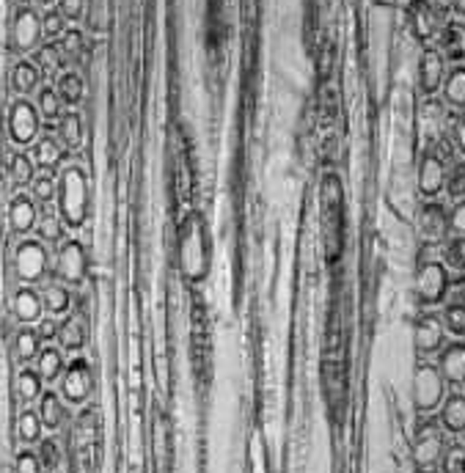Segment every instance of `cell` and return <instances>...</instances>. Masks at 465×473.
<instances>
[{
  "instance_id": "83f0119b",
  "label": "cell",
  "mask_w": 465,
  "mask_h": 473,
  "mask_svg": "<svg viewBox=\"0 0 465 473\" xmlns=\"http://www.w3.org/2000/svg\"><path fill=\"white\" fill-rule=\"evenodd\" d=\"M39 352H42V339H39L36 328H33V325H23V328L14 333V339H12V355H14V361L25 366V364H31V361L39 358Z\"/></svg>"
},
{
  "instance_id": "d6986e66",
  "label": "cell",
  "mask_w": 465,
  "mask_h": 473,
  "mask_svg": "<svg viewBox=\"0 0 465 473\" xmlns=\"http://www.w3.org/2000/svg\"><path fill=\"white\" fill-rule=\"evenodd\" d=\"M446 173H449V168H446L443 157L438 152H427L419 162V190H422V196H427V199L441 196L443 188H446Z\"/></svg>"
},
{
  "instance_id": "f546056e",
  "label": "cell",
  "mask_w": 465,
  "mask_h": 473,
  "mask_svg": "<svg viewBox=\"0 0 465 473\" xmlns=\"http://www.w3.org/2000/svg\"><path fill=\"white\" fill-rule=\"evenodd\" d=\"M441 94L451 110H460V113L465 110V67L462 64H454L451 70H446Z\"/></svg>"
},
{
  "instance_id": "d4e9b609",
  "label": "cell",
  "mask_w": 465,
  "mask_h": 473,
  "mask_svg": "<svg viewBox=\"0 0 465 473\" xmlns=\"http://www.w3.org/2000/svg\"><path fill=\"white\" fill-rule=\"evenodd\" d=\"M42 301H44V314L50 317H67L72 309V289L61 281H47L42 289Z\"/></svg>"
},
{
  "instance_id": "f35d334b",
  "label": "cell",
  "mask_w": 465,
  "mask_h": 473,
  "mask_svg": "<svg viewBox=\"0 0 465 473\" xmlns=\"http://www.w3.org/2000/svg\"><path fill=\"white\" fill-rule=\"evenodd\" d=\"M55 91L61 94V99H64L67 105H78V102L86 97V80H83L80 72L67 70L61 78L55 80Z\"/></svg>"
},
{
  "instance_id": "7402d4cb",
  "label": "cell",
  "mask_w": 465,
  "mask_h": 473,
  "mask_svg": "<svg viewBox=\"0 0 465 473\" xmlns=\"http://www.w3.org/2000/svg\"><path fill=\"white\" fill-rule=\"evenodd\" d=\"M438 369H441L446 385H465V344L462 341L443 344Z\"/></svg>"
},
{
  "instance_id": "277c9868",
  "label": "cell",
  "mask_w": 465,
  "mask_h": 473,
  "mask_svg": "<svg viewBox=\"0 0 465 473\" xmlns=\"http://www.w3.org/2000/svg\"><path fill=\"white\" fill-rule=\"evenodd\" d=\"M180 264L188 281H201L207 275L209 254L204 243V223L199 215H188L180 228Z\"/></svg>"
},
{
  "instance_id": "603a6c76",
  "label": "cell",
  "mask_w": 465,
  "mask_h": 473,
  "mask_svg": "<svg viewBox=\"0 0 465 473\" xmlns=\"http://www.w3.org/2000/svg\"><path fill=\"white\" fill-rule=\"evenodd\" d=\"M438 424L449 435H462L465 432V394L451 391V394L443 396V402L438 407Z\"/></svg>"
},
{
  "instance_id": "6da1fadb",
  "label": "cell",
  "mask_w": 465,
  "mask_h": 473,
  "mask_svg": "<svg viewBox=\"0 0 465 473\" xmlns=\"http://www.w3.org/2000/svg\"><path fill=\"white\" fill-rule=\"evenodd\" d=\"M58 212H61L64 223L70 228H80L91 209V188H88V173L80 165H67L58 176Z\"/></svg>"
},
{
  "instance_id": "44dd1931",
  "label": "cell",
  "mask_w": 465,
  "mask_h": 473,
  "mask_svg": "<svg viewBox=\"0 0 465 473\" xmlns=\"http://www.w3.org/2000/svg\"><path fill=\"white\" fill-rule=\"evenodd\" d=\"M28 154H31V160H33L36 168L52 173L58 165L67 160V146L58 141V135H39Z\"/></svg>"
},
{
  "instance_id": "7dc6e473",
  "label": "cell",
  "mask_w": 465,
  "mask_h": 473,
  "mask_svg": "<svg viewBox=\"0 0 465 473\" xmlns=\"http://www.w3.org/2000/svg\"><path fill=\"white\" fill-rule=\"evenodd\" d=\"M446 133H449L451 146L465 157V113H451V116H449Z\"/></svg>"
},
{
  "instance_id": "74e56055",
  "label": "cell",
  "mask_w": 465,
  "mask_h": 473,
  "mask_svg": "<svg viewBox=\"0 0 465 473\" xmlns=\"http://www.w3.org/2000/svg\"><path fill=\"white\" fill-rule=\"evenodd\" d=\"M42 432H44V424H42L39 410H23L17 416V438L25 446H36L42 441Z\"/></svg>"
},
{
  "instance_id": "e0dca14e",
  "label": "cell",
  "mask_w": 465,
  "mask_h": 473,
  "mask_svg": "<svg viewBox=\"0 0 465 473\" xmlns=\"http://www.w3.org/2000/svg\"><path fill=\"white\" fill-rule=\"evenodd\" d=\"M12 317L20 322V325H36L42 317H44V301H42V292L36 286H17L12 292Z\"/></svg>"
},
{
  "instance_id": "ab89813d",
  "label": "cell",
  "mask_w": 465,
  "mask_h": 473,
  "mask_svg": "<svg viewBox=\"0 0 465 473\" xmlns=\"http://www.w3.org/2000/svg\"><path fill=\"white\" fill-rule=\"evenodd\" d=\"M443 264L446 270L465 273V236H449L443 243Z\"/></svg>"
},
{
  "instance_id": "4fadbf2b",
  "label": "cell",
  "mask_w": 465,
  "mask_h": 473,
  "mask_svg": "<svg viewBox=\"0 0 465 473\" xmlns=\"http://www.w3.org/2000/svg\"><path fill=\"white\" fill-rule=\"evenodd\" d=\"M94 443H97V424H94V413L86 410L78 416L75 422V430H72V451H75V468L80 473L83 470H91L94 465Z\"/></svg>"
},
{
  "instance_id": "d590c367",
  "label": "cell",
  "mask_w": 465,
  "mask_h": 473,
  "mask_svg": "<svg viewBox=\"0 0 465 473\" xmlns=\"http://www.w3.org/2000/svg\"><path fill=\"white\" fill-rule=\"evenodd\" d=\"M14 394L23 404H33L44 394V380L36 369H23L14 380Z\"/></svg>"
},
{
  "instance_id": "816d5d0a",
  "label": "cell",
  "mask_w": 465,
  "mask_h": 473,
  "mask_svg": "<svg viewBox=\"0 0 465 473\" xmlns=\"http://www.w3.org/2000/svg\"><path fill=\"white\" fill-rule=\"evenodd\" d=\"M58 317H42L33 328H36V333H39V339L42 341H52V339H58Z\"/></svg>"
},
{
  "instance_id": "30bf717a",
  "label": "cell",
  "mask_w": 465,
  "mask_h": 473,
  "mask_svg": "<svg viewBox=\"0 0 465 473\" xmlns=\"http://www.w3.org/2000/svg\"><path fill=\"white\" fill-rule=\"evenodd\" d=\"M446 449V438H443V427L430 419V422H422L416 435H414V446H411V457H414V465L419 470H432L438 462H441V454Z\"/></svg>"
},
{
  "instance_id": "d6a6232c",
  "label": "cell",
  "mask_w": 465,
  "mask_h": 473,
  "mask_svg": "<svg viewBox=\"0 0 465 473\" xmlns=\"http://www.w3.org/2000/svg\"><path fill=\"white\" fill-rule=\"evenodd\" d=\"M67 223H64V218H61V212L58 209H44V212H39V220H36V236L42 243H47V246H61L64 243V228Z\"/></svg>"
},
{
  "instance_id": "ac0fdd59",
  "label": "cell",
  "mask_w": 465,
  "mask_h": 473,
  "mask_svg": "<svg viewBox=\"0 0 465 473\" xmlns=\"http://www.w3.org/2000/svg\"><path fill=\"white\" fill-rule=\"evenodd\" d=\"M91 328H88V314L78 306L75 311H70L61 325H58V344H61L64 352H80L88 344Z\"/></svg>"
},
{
  "instance_id": "9c48e42d",
  "label": "cell",
  "mask_w": 465,
  "mask_h": 473,
  "mask_svg": "<svg viewBox=\"0 0 465 473\" xmlns=\"http://www.w3.org/2000/svg\"><path fill=\"white\" fill-rule=\"evenodd\" d=\"M449 289H451V278H449L446 264H441V262H422L419 264L414 292H416V301L422 306L432 309V306L443 303Z\"/></svg>"
},
{
  "instance_id": "484cf974",
  "label": "cell",
  "mask_w": 465,
  "mask_h": 473,
  "mask_svg": "<svg viewBox=\"0 0 465 473\" xmlns=\"http://www.w3.org/2000/svg\"><path fill=\"white\" fill-rule=\"evenodd\" d=\"M33 180H36V165H33L31 154L14 152L6 157V182L12 190H25V188H31Z\"/></svg>"
},
{
  "instance_id": "f1b7e54d",
  "label": "cell",
  "mask_w": 465,
  "mask_h": 473,
  "mask_svg": "<svg viewBox=\"0 0 465 473\" xmlns=\"http://www.w3.org/2000/svg\"><path fill=\"white\" fill-rule=\"evenodd\" d=\"M33 64L39 67V72H42L44 78H55V80L70 70V64L64 61V55H61V50H58L55 42H44V44L33 52Z\"/></svg>"
},
{
  "instance_id": "e575fe53",
  "label": "cell",
  "mask_w": 465,
  "mask_h": 473,
  "mask_svg": "<svg viewBox=\"0 0 465 473\" xmlns=\"http://www.w3.org/2000/svg\"><path fill=\"white\" fill-rule=\"evenodd\" d=\"M67 102L61 99V94L55 91V86H42L36 91V110L42 118H47V122H55L58 125V118H61L67 110Z\"/></svg>"
},
{
  "instance_id": "ba28073f",
  "label": "cell",
  "mask_w": 465,
  "mask_h": 473,
  "mask_svg": "<svg viewBox=\"0 0 465 473\" xmlns=\"http://www.w3.org/2000/svg\"><path fill=\"white\" fill-rule=\"evenodd\" d=\"M414 407L419 413H435L446 396V380L435 364H419L414 372V385H411Z\"/></svg>"
},
{
  "instance_id": "8d00e7d4",
  "label": "cell",
  "mask_w": 465,
  "mask_h": 473,
  "mask_svg": "<svg viewBox=\"0 0 465 473\" xmlns=\"http://www.w3.org/2000/svg\"><path fill=\"white\" fill-rule=\"evenodd\" d=\"M58 50H61L64 55V61L72 67V64H80L83 61V55H86V33L80 28H67V33L55 42Z\"/></svg>"
},
{
  "instance_id": "4316f807",
  "label": "cell",
  "mask_w": 465,
  "mask_h": 473,
  "mask_svg": "<svg viewBox=\"0 0 465 473\" xmlns=\"http://www.w3.org/2000/svg\"><path fill=\"white\" fill-rule=\"evenodd\" d=\"M58 141L67 146V152H75L86 144V118L75 110L58 118Z\"/></svg>"
},
{
  "instance_id": "7a4b0ae2",
  "label": "cell",
  "mask_w": 465,
  "mask_h": 473,
  "mask_svg": "<svg viewBox=\"0 0 465 473\" xmlns=\"http://www.w3.org/2000/svg\"><path fill=\"white\" fill-rule=\"evenodd\" d=\"M322 243L328 262H336L344 243V193L336 176H328L322 185Z\"/></svg>"
},
{
  "instance_id": "8fae6325",
  "label": "cell",
  "mask_w": 465,
  "mask_h": 473,
  "mask_svg": "<svg viewBox=\"0 0 465 473\" xmlns=\"http://www.w3.org/2000/svg\"><path fill=\"white\" fill-rule=\"evenodd\" d=\"M94 391V372H91V364L83 358V355H78V358H72L61 375V399L67 404H86L88 396Z\"/></svg>"
},
{
  "instance_id": "836d02e7",
  "label": "cell",
  "mask_w": 465,
  "mask_h": 473,
  "mask_svg": "<svg viewBox=\"0 0 465 473\" xmlns=\"http://www.w3.org/2000/svg\"><path fill=\"white\" fill-rule=\"evenodd\" d=\"M64 369H67L64 349H61V347H42L39 358H36V372L42 375V380H44V383L61 380Z\"/></svg>"
},
{
  "instance_id": "60d3db41",
  "label": "cell",
  "mask_w": 465,
  "mask_h": 473,
  "mask_svg": "<svg viewBox=\"0 0 465 473\" xmlns=\"http://www.w3.org/2000/svg\"><path fill=\"white\" fill-rule=\"evenodd\" d=\"M441 322L446 328V333L451 336H465V303L460 301H449L443 314H441Z\"/></svg>"
},
{
  "instance_id": "8992f818",
  "label": "cell",
  "mask_w": 465,
  "mask_h": 473,
  "mask_svg": "<svg viewBox=\"0 0 465 473\" xmlns=\"http://www.w3.org/2000/svg\"><path fill=\"white\" fill-rule=\"evenodd\" d=\"M44 44V31H42V14L36 6L23 4L14 12L12 28H9V50L14 55H33Z\"/></svg>"
},
{
  "instance_id": "c3c4849f",
  "label": "cell",
  "mask_w": 465,
  "mask_h": 473,
  "mask_svg": "<svg viewBox=\"0 0 465 473\" xmlns=\"http://www.w3.org/2000/svg\"><path fill=\"white\" fill-rule=\"evenodd\" d=\"M42 470H44V465H42V459H39L36 451L23 449V451L14 457V473H42Z\"/></svg>"
},
{
  "instance_id": "681fc988",
  "label": "cell",
  "mask_w": 465,
  "mask_h": 473,
  "mask_svg": "<svg viewBox=\"0 0 465 473\" xmlns=\"http://www.w3.org/2000/svg\"><path fill=\"white\" fill-rule=\"evenodd\" d=\"M58 9L70 23H80L88 12V0H58Z\"/></svg>"
},
{
  "instance_id": "7c38bea8",
  "label": "cell",
  "mask_w": 465,
  "mask_h": 473,
  "mask_svg": "<svg viewBox=\"0 0 465 473\" xmlns=\"http://www.w3.org/2000/svg\"><path fill=\"white\" fill-rule=\"evenodd\" d=\"M416 228L427 246H441L449 240V209L438 201H427L416 212Z\"/></svg>"
},
{
  "instance_id": "f5cc1de1",
  "label": "cell",
  "mask_w": 465,
  "mask_h": 473,
  "mask_svg": "<svg viewBox=\"0 0 465 473\" xmlns=\"http://www.w3.org/2000/svg\"><path fill=\"white\" fill-rule=\"evenodd\" d=\"M451 12L460 14V17H465V0H451Z\"/></svg>"
},
{
  "instance_id": "f907efd6",
  "label": "cell",
  "mask_w": 465,
  "mask_h": 473,
  "mask_svg": "<svg viewBox=\"0 0 465 473\" xmlns=\"http://www.w3.org/2000/svg\"><path fill=\"white\" fill-rule=\"evenodd\" d=\"M449 236H465V199L449 209Z\"/></svg>"
},
{
  "instance_id": "bcb514c9",
  "label": "cell",
  "mask_w": 465,
  "mask_h": 473,
  "mask_svg": "<svg viewBox=\"0 0 465 473\" xmlns=\"http://www.w3.org/2000/svg\"><path fill=\"white\" fill-rule=\"evenodd\" d=\"M44 470H58V465H61L64 454H61V446H58V441L47 438V441H39V449H36Z\"/></svg>"
},
{
  "instance_id": "7bdbcfd3",
  "label": "cell",
  "mask_w": 465,
  "mask_h": 473,
  "mask_svg": "<svg viewBox=\"0 0 465 473\" xmlns=\"http://www.w3.org/2000/svg\"><path fill=\"white\" fill-rule=\"evenodd\" d=\"M31 193V199L36 201V204H50V201H55V193H58V182L52 180V173H39L36 180L31 182V188H28Z\"/></svg>"
},
{
  "instance_id": "ffe728a7",
  "label": "cell",
  "mask_w": 465,
  "mask_h": 473,
  "mask_svg": "<svg viewBox=\"0 0 465 473\" xmlns=\"http://www.w3.org/2000/svg\"><path fill=\"white\" fill-rule=\"evenodd\" d=\"M6 218H9V231H12L14 236H28L31 231H36V220H39V204H36L31 196L17 193V196L9 201Z\"/></svg>"
},
{
  "instance_id": "11a10c76",
  "label": "cell",
  "mask_w": 465,
  "mask_h": 473,
  "mask_svg": "<svg viewBox=\"0 0 465 473\" xmlns=\"http://www.w3.org/2000/svg\"><path fill=\"white\" fill-rule=\"evenodd\" d=\"M419 473H432V470H419Z\"/></svg>"
},
{
  "instance_id": "5b68a950",
  "label": "cell",
  "mask_w": 465,
  "mask_h": 473,
  "mask_svg": "<svg viewBox=\"0 0 465 473\" xmlns=\"http://www.w3.org/2000/svg\"><path fill=\"white\" fill-rule=\"evenodd\" d=\"M39 133H42V116H39L36 105L25 97H17L9 105V113H6L9 144L17 146V149H31L36 144Z\"/></svg>"
},
{
  "instance_id": "3957f363",
  "label": "cell",
  "mask_w": 465,
  "mask_h": 473,
  "mask_svg": "<svg viewBox=\"0 0 465 473\" xmlns=\"http://www.w3.org/2000/svg\"><path fill=\"white\" fill-rule=\"evenodd\" d=\"M12 270L20 283L36 286L47 275H52V254L50 246L42 243L39 236H25V240L12 254Z\"/></svg>"
},
{
  "instance_id": "f6af8a7d",
  "label": "cell",
  "mask_w": 465,
  "mask_h": 473,
  "mask_svg": "<svg viewBox=\"0 0 465 473\" xmlns=\"http://www.w3.org/2000/svg\"><path fill=\"white\" fill-rule=\"evenodd\" d=\"M443 190H446V196L451 201H462L465 199V162H457V165L449 168Z\"/></svg>"
},
{
  "instance_id": "db71d44e",
  "label": "cell",
  "mask_w": 465,
  "mask_h": 473,
  "mask_svg": "<svg viewBox=\"0 0 465 473\" xmlns=\"http://www.w3.org/2000/svg\"><path fill=\"white\" fill-rule=\"evenodd\" d=\"M58 0H33V6H42V9H52Z\"/></svg>"
},
{
  "instance_id": "9a60e30c",
  "label": "cell",
  "mask_w": 465,
  "mask_h": 473,
  "mask_svg": "<svg viewBox=\"0 0 465 473\" xmlns=\"http://www.w3.org/2000/svg\"><path fill=\"white\" fill-rule=\"evenodd\" d=\"M408 25H411V33L419 39V42H432L438 39L441 33V12L430 4V0H411L408 6Z\"/></svg>"
},
{
  "instance_id": "1f68e13d",
  "label": "cell",
  "mask_w": 465,
  "mask_h": 473,
  "mask_svg": "<svg viewBox=\"0 0 465 473\" xmlns=\"http://www.w3.org/2000/svg\"><path fill=\"white\" fill-rule=\"evenodd\" d=\"M39 416L44 430H61L67 422V404L55 391H44L39 399Z\"/></svg>"
},
{
  "instance_id": "52a82bcc",
  "label": "cell",
  "mask_w": 465,
  "mask_h": 473,
  "mask_svg": "<svg viewBox=\"0 0 465 473\" xmlns=\"http://www.w3.org/2000/svg\"><path fill=\"white\" fill-rule=\"evenodd\" d=\"M88 275V251L78 240H64L52 256V278L72 286H83Z\"/></svg>"
},
{
  "instance_id": "cb8c5ba5",
  "label": "cell",
  "mask_w": 465,
  "mask_h": 473,
  "mask_svg": "<svg viewBox=\"0 0 465 473\" xmlns=\"http://www.w3.org/2000/svg\"><path fill=\"white\" fill-rule=\"evenodd\" d=\"M438 50L451 64L465 61V23H460V20L446 23L438 33Z\"/></svg>"
},
{
  "instance_id": "ee69618b",
  "label": "cell",
  "mask_w": 465,
  "mask_h": 473,
  "mask_svg": "<svg viewBox=\"0 0 465 473\" xmlns=\"http://www.w3.org/2000/svg\"><path fill=\"white\" fill-rule=\"evenodd\" d=\"M438 468L441 473H465V443H446Z\"/></svg>"
},
{
  "instance_id": "2e32d148",
  "label": "cell",
  "mask_w": 465,
  "mask_h": 473,
  "mask_svg": "<svg viewBox=\"0 0 465 473\" xmlns=\"http://www.w3.org/2000/svg\"><path fill=\"white\" fill-rule=\"evenodd\" d=\"M446 78V58L438 47H424L419 58V88L424 97H435Z\"/></svg>"
},
{
  "instance_id": "4dcf8cb0",
  "label": "cell",
  "mask_w": 465,
  "mask_h": 473,
  "mask_svg": "<svg viewBox=\"0 0 465 473\" xmlns=\"http://www.w3.org/2000/svg\"><path fill=\"white\" fill-rule=\"evenodd\" d=\"M42 80H44V75L39 72V67L33 61H25V58L23 61H17L14 70H12V91L20 94V97H28V94L39 91Z\"/></svg>"
},
{
  "instance_id": "5bb4252c",
  "label": "cell",
  "mask_w": 465,
  "mask_h": 473,
  "mask_svg": "<svg viewBox=\"0 0 465 473\" xmlns=\"http://www.w3.org/2000/svg\"><path fill=\"white\" fill-rule=\"evenodd\" d=\"M446 341V328L441 322V314L435 311H424L416 325H414V347L419 355H435L443 349Z\"/></svg>"
},
{
  "instance_id": "b9f144b4",
  "label": "cell",
  "mask_w": 465,
  "mask_h": 473,
  "mask_svg": "<svg viewBox=\"0 0 465 473\" xmlns=\"http://www.w3.org/2000/svg\"><path fill=\"white\" fill-rule=\"evenodd\" d=\"M70 20L61 14V9H47L42 14V31H44V42H58L64 33H67V25Z\"/></svg>"
}]
</instances>
